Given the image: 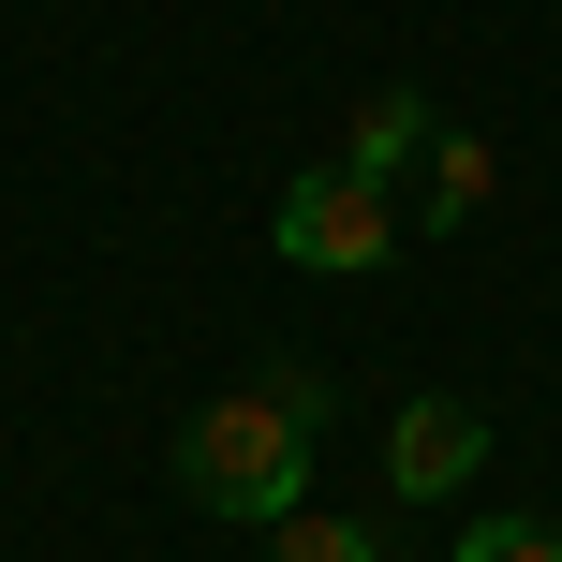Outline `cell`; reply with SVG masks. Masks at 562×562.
Instances as JSON below:
<instances>
[{
	"label": "cell",
	"mask_w": 562,
	"mask_h": 562,
	"mask_svg": "<svg viewBox=\"0 0 562 562\" xmlns=\"http://www.w3.org/2000/svg\"><path fill=\"white\" fill-rule=\"evenodd\" d=\"M178 488H193L207 518H252V533H281V518L311 504V429L281 415L267 385H237V400H207V415L178 429Z\"/></svg>",
	"instance_id": "1"
},
{
	"label": "cell",
	"mask_w": 562,
	"mask_h": 562,
	"mask_svg": "<svg viewBox=\"0 0 562 562\" xmlns=\"http://www.w3.org/2000/svg\"><path fill=\"white\" fill-rule=\"evenodd\" d=\"M267 252H281V267H311V281H370V267L400 252V193H370V178L311 164V178H281Z\"/></svg>",
	"instance_id": "2"
},
{
	"label": "cell",
	"mask_w": 562,
	"mask_h": 562,
	"mask_svg": "<svg viewBox=\"0 0 562 562\" xmlns=\"http://www.w3.org/2000/svg\"><path fill=\"white\" fill-rule=\"evenodd\" d=\"M474 459H488V415H474V400H400V429H385V488H400V504L474 488Z\"/></svg>",
	"instance_id": "3"
},
{
	"label": "cell",
	"mask_w": 562,
	"mask_h": 562,
	"mask_svg": "<svg viewBox=\"0 0 562 562\" xmlns=\"http://www.w3.org/2000/svg\"><path fill=\"white\" fill-rule=\"evenodd\" d=\"M488 178H504V148H488V134H459V119H445V134L415 148V178H400V223L459 237V223H474V207H488Z\"/></svg>",
	"instance_id": "4"
},
{
	"label": "cell",
	"mask_w": 562,
	"mask_h": 562,
	"mask_svg": "<svg viewBox=\"0 0 562 562\" xmlns=\"http://www.w3.org/2000/svg\"><path fill=\"white\" fill-rule=\"evenodd\" d=\"M429 134H445V119H429V89H370V104H356V134H340V178H370V193H400Z\"/></svg>",
	"instance_id": "5"
},
{
	"label": "cell",
	"mask_w": 562,
	"mask_h": 562,
	"mask_svg": "<svg viewBox=\"0 0 562 562\" xmlns=\"http://www.w3.org/2000/svg\"><path fill=\"white\" fill-rule=\"evenodd\" d=\"M267 562H385V533H370V518H281V533H267Z\"/></svg>",
	"instance_id": "6"
},
{
	"label": "cell",
	"mask_w": 562,
	"mask_h": 562,
	"mask_svg": "<svg viewBox=\"0 0 562 562\" xmlns=\"http://www.w3.org/2000/svg\"><path fill=\"white\" fill-rule=\"evenodd\" d=\"M252 385H267V400H281V415H296V429H311V445H326V415H340V370H311V356H267V370H252Z\"/></svg>",
	"instance_id": "7"
},
{
	"label": "cell",
	"mask_w": 562,
	"mask_h": 562,
	"mask_svg": "<svg viewBox=\"0 0 562 562\" xmlns=\"http://www.w3.org/2000/svg\"><path fill=\"white\" fill-rule=\"evenodd\" d=\"M445 562H562V533H548V518H474Z\"/></svg>",
	"instance_id": "8"
}]
</instances>
